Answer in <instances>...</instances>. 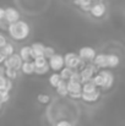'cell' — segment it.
Segmentation results:
<instances>
[{"label":"cell","mask_w":125,"mask_h":126,"mask_svg":"<svg viewBox=\"0 0 125 126\" xmlns=\"http://www.w3.org/2000/svg\"><path fill=\"white\" fill-rule=\"evenodd\" d=\"M23 64V59L21 58L20 54H12L11 56H9L5 63L2 64L6 69H15V70H20L22 67Z\"/></svg>","instance_id":"cell-2"},{"label":"cell","mask_w":125,"mask_h":126,"mask_svg":"<svg viewBox=\"0 0 125 126\" xmlns=\"http://www.w3.org/2000/svg\"><path fill=\"white\" fill-rule=\"evenodd\" d=\"M32 58L36 59L38 56H44V50H45V45L43 43H39V42H36L33 43L32 45Z\"/></svg>","instance_id":"cell-9"},{"label":"cell","mask_w":125,"mask_h":126,"mask_svg":"<svg viewBox=\"0 0 125 126\" xmlns=\"http://www.w3.org/2000/svg\"><path fill=\"white\" fill-rule=\"evenodd\" d=\"M56 126H72L71 125V123L70 121H68V120H61V121H59Z\"/></svg>","instance_id":"cell-31"},{"label":"cell","mask_w":125,"mask_h":126,"mask_svg":"<svg viewBox=\"0 0 125 126\" xmlns=\"http://www.w3.org/2000/svg\"><path fill=\"white\" fill-rule=\"evenodd\" d=\"M64 58H65V66H69V67H71L74 70H77L79 64L81 61V58H80L79 54H76V53H66L64 55Z\"/></svg>","instance_id":"cell-4"},{"label":"cell","mask_w":125,"mask_h":126,"mask_svg":"<svg viewBox=\"0 0 125 126\" xmlns=\"http://www.w3.org/2000/svg\"><path fill=\"white\" fill-rule=\"evenodd\" d=\"M103 76H104V80H106V82H104V89H108V88H110L113 83H114V75L110 72V71H107V70H102V71H99Z\"/></svg>","instance_id":"cell-13"},{"label":"cell","mask_w":125,"mask_h":126,"mask_svg":"<svg viewBox=\"0 0 125 126\" xmlns=\"http://www.w3.org/2000/svg\"><path fill=\"white\" fill-rule=\"evenodd\" d=\"M55 54V50H54V48H52V47H45V50H44V56L49 60L53 55Z\"/></svg>","instance_id":"cell-29"},{"label":"cell","mask_w":125,"mask_h":126,"mask_svg":"<svg viewBox=\"0 0 125 126\" xmlns=\"http://www.w3.org/2000/svg\"><path fill=\"white\" fill-rule=\"evenodd\" d=\"M55 89H56V93L59 95H61V97H66L70 93L69 89H68V81H65V80H61L60 83L58 84V87Z\"/></svg>","instance_id":"cell-15"},{"label":"cell","mask_w":125,"mask_h":126,"mask_svg":"<svg viewBox=\"0 0 125 126\" xmlns=\"http://www.w3.org/2000/svg\"><path fill=\"white\" fill-rule=\"evenodd\" d=\"M7 32L10 34V37L14 39V41H25L28 34H30V26L27 22L20 20L15 23H10L9 25V28H7Z\"/></svg>","instance_id":"cell-1"},{"label":"cell","mask_w":125,"mask_h":126,"mask_svg":"<svg viewBox=\"0 0 125 126\" xmlns=\"http://www.w3.org/2000/svg\"><path fill=\"white\" fill-rule=\"evenodd\" d=\"M120 63V59L115 54H108V66L109 67H117Z\"/></svg>","instance_id":"cell-19"},{"label":"cell","mask_w":125,"mask_h":126,"mask_svg":"<svg viewBox=\"0 0 125 126\" xmlns=\"http://www.w3.org/2000/svg\"><path fill=\"white\" fill-rule=\"evenodd\" d=\"M12 89V80L7 79L5 74L0 75V91H11Z\"/></svg>","instance_id":"cell-12"},{"label":"cell","mask_w":125,"mask_h":126,"mask_svg":"<svg viewBox=\"0 0 125 126\" xmlns=\"http://www.w3.org/2000/svg\"><path fill=\"white\" fill-rule=\"evenodd\" d=\"M69 97L71 99H82V92H76V93H69Z\"/></svg>","instance_id":"cell-30"},{"label":"cell","mask_w":125,"mask_h":126,"mask_svg":"<svg viewBox=\"0 0 125 126\" xmlns=\"http://www.w3.org/2000/svg\"><path fill=\"white\" fill-rule=\"evenodd\" d=\"M49 65H50V69L54 72H59L61 69L65 67V58H64V55H60V54L55 53L49 59Z\"/></svg>","instance_id":"cell-3"},{"label":"cell","mask_w":125,"mask_h":126,"mask_svg":"<svg viewBox=\"0 0 125 126\" xmlns=\"http://www.w3.org/2000/svg\"><path fill=\"white\" fill-rule=\"evenodd\" d=\"M92 81L96 83L97 87H104V82H106V80H104V76L101 74V72H98V74H96L94 76H93V79H92Z\"/></svg>","instance_id":"cell-23"},{"label":"cell","mask_w":125,"mask_h":126,"mask_svg":"<svg viewBox=\"0 0 125 126\" xmlns=\"http://www.w3.org/2000/svg\"><path fill=\"white\" fill-rule=\"evenodd\" d=\"M79 55H80L81 59H83V60H86V61L89 63V61H93L94 60V58L97 56V53L91 47H82L79 50Z\"/></svg>","instance_id":"cell-5"},{"label":"cell","mask_w":125,"mask_h":126,"mask_svg":"<svg viewBox=\"0 0 125 126\" xmlns=\"http://www.w3.org/2000/svg\"><path fill=\"white\" fill-rule=\"evenodd\" d=\"M74 4L77 5L82 11L91 12V9H92V0H74Z\"/></svg>","instance_id":"cell-14"},{"label":"cell","mask_w":125,"mask_h":126,"mask_svg":"<svg viewBox=\"0 0 125 126\" xmlns=\"http://www.w3.org/2000/svg\"><path fill=\"white\" fill-rule=\"evenodd\" d=\"M6 39H5V36L4 34H0V48H4L6 45Z\"/></svg>","instance_id":"cell-32"},{"label":"cell","mask_w":125,"mask_h":126,"mask_svg":"<svg viewBox=\"0 0 125 126\" xmlns=\"http://www.w3.org/2000/svg\"><path fill=\"white\" fill-rule=\"evenodd\" d=\"M99 97H101L99 91H94V92H89V93L82 92V100L85 103H94L99 99Z\"/></svg>","instance_id":"cell-10"},{"label":"cell","mask_w":125,"mask_h":126,"mask_svg":"<svg viewBox=\"0 0 125 126\" xmlns=\"http://www.w3.org/2000/svg\"><path fill=\"white\" fill-rule=\"evenodd\" d=\"M33 61H35V64H36L37 67H43V66H45V65L49 64V61H48V59L45 56H38V58L33 59Z\"/></svg>","instance_id":"cell-24"},{"label":"cell","mask_w":125,"mask_h":126,"mask_svg":"<svg viewBox=\"0 0 125 126\" xmlns=\"http://www.w3.org/2000/svg\"><path fill=\"white\" fill-rule=\"evenodd\" d=\"M68 89H69V92H70V93L82 92V83H80V82L68 81Z\"/></svg>","instance_id":"cell-17"},{"label":"cell","mask_w":125,"mask_h":126,"mask_svg":"<svg viewBox=\"0 0 125 126\" xmlns=\"http://www.w3.org/2000/svg\"><path fill=\"white\" fill-rule=\"evenodd\" d=\"M49 69H50V65L48 64V65H45V66H43V67H37L35 74H36V75H39V76H41V75H45V74L49 71Z\"/></svg>","instance_id":"cell-27"},{"label":"cell","mask_w":125,"mask_h":126,"mask_svg":"<svg viewBox=\"0 0 125 126\" xmlns=\"http://www.w3.org/2000/svg\"><path fill=\"white\" fill-rule=\"evenodd\" d=\"M17 71L18 70H15V69H5V76L10 80H15L17 77Z\"/></svg>","instance_id":"cell-25"},{"label":"cell","mask_w":125,"mask_h":126,"mask_svg":"<svg viewBox=\"0 0 125 126\" xmlns=\"http://www.w3.org/2000/svg\"><path fill=\"white\" fill-rule=\"evenodd\" d=\"M106 14V5L103 2H97L94 5H92V9H91V15L93 17H102L103 15Z\"/></svg>","instance_id":"cell-7"},{"label":"cell","mask_w":125,"mask_h":126,"mask_svg":"<svg viewBox=\"0 0 125 126\" xmlns=\"http://www.w3.org/2000/svg\"><path fill=\"white\" fill-rule=\"evenodd\" d=\"M32 53H33L32 51V47H23L20 50V55L23 59V61H30L31 59H33L32 58Z\"/></svg>","instance_id":"cell-16"},{"label":"cell","mask_w":125,"mask_h":126,"mask_svg":"<svg viewBox=\"0 0 125 126\" xmlns=\"http://www.w3.org/2000/svg\"><path fill=\"white\" fill-rule=\"evenodd\" d=\"M10 99V92L9 91H0V103L5 104Z\"/></svg>","instance_id":"cell-26"},{"label":"cell","mask_w":125,"mask_h":126,"mask_svg":"<svg viewBox=\"0 0 125 126\" xmlns=\"http://www.w3.org/2000/svg\"><path fill=\"white\" fill-rule=\"evenodd\" d=\"M63 79H61V76H60V74H58V72H54L53 75H50L49 76V83L52 84L53 87H58V84L60 83V81H61Z\"/></svg>","instance_id":"cell-22"},{"label":"cell","mask_w":125,"mask_h":126,"mask_svg":"<svg viewBox=\"0 0 125 126\" xmlns=\"http://www.w3.org/2000/svg\"><path fill=\"white\" fill-rule=\"evenodd\" d=\"M37 99H38V102L42 103V104H47V103L50 102V97H49L48 94H44V93H41V94L37 97Z\"/></svg>","instance_id":"cell-28"},{"label":"cell","mask_w":125,"mask_h":126,"mask_svg":"<svg viewBox=\"0 0 125 126\" xmlns=\"http://www.w3.org/2000/svg\"><path fill=\"white\" fill-rule=\"evenodd\" d=\"M36 69H37V66H36L35 61H31L30 60V61H23L22 67H21V71L25 75H32V74L36 72Z\"/></svg>","instance_id":"cell-11"},{"label":"cell","mask_w":125,"mask_h":126,"mask_svg":"<svg viewBox=\"0 0 125 126\" xmlns=\"http://www.w3.org/2000/svg\"><path fill=\"white\" fill-rule=\"evenodd\" d=\"M5 16H6L5 9H0V21H4L5 20Z\"/></svg>","instance_id":"cell-33"},{"label":"cell","mask_w":125,"mask_h":126,"mask_svg":"<svg viewBox=\"0 0 125 126\" xmlns=\"http://www.w3.org/2000/svg\"><path fill=\"white\" fill-rule=\"evenodd\" d=\"M72 72H74V69H71V67H69V66H65L64 69H61V70L59 71V74H60L61 79H63V80H65V81H69V80H70V77H71Z\"/></svg>","instance_id":"cell-18"},{"label":"cell","mask_w":125,"mask_h":126,"mask_svg":"<svg viewBox=\"0 0 125 126\" xmlns=\"http://www.w3.org/2000/svg\"><path fill=\"white\" fill-rule=\"evenodd\" d=\"M94 91H97V86H96V83L92 80L88 81V82H86V83H82L83 93H89V92H94Z\"/></svg>","instance_id":"cell-20"},{"label":"cell","mask_w":125,"mask_h":126,"mask_svg":"<svg viewBox=\"0 0 125 126\" xmlns=\"http://www.w3.org/2000/svg\"><path fill=\"white\" fill-rule=\"evenodd\" d=\"M93 63L99 67V69H106V67H109L108 66V54H103V53H99L97 54V56L94 58Z\"/></svg>","instance_id":"cell-8"},{"label":"cell","mask_w":125,"mask_h":126,"mask_svg":"<svg viewBox=\"0 0 125 126\" xmlns=\"http://www.w3.org/2000/svg\"><path fill=\"white\" fill-rule=\"evenodd\" d=\"M5 11H6L5 20L9 22V25L20 21V12H18L16 9H14V7H7V9H5Z\"/></svg>","instance_id":"cell-6"},{"label":"cell","mask_w":125,"mask_h":126,"mask_svg":"<svg viewBox=\"0 0 125 126\" xmlns=\"http://www.w3.org/2000/svg\"><path fill=\"white\" fill-rule=\"evenodd\" d=\"M0 54H4L5 56H11L12 54H15V48H14V45L12 44H10V43H7L4 48H1V50H0Z\"/></svg>","instance_id":"cell-21"}]
</instances>
